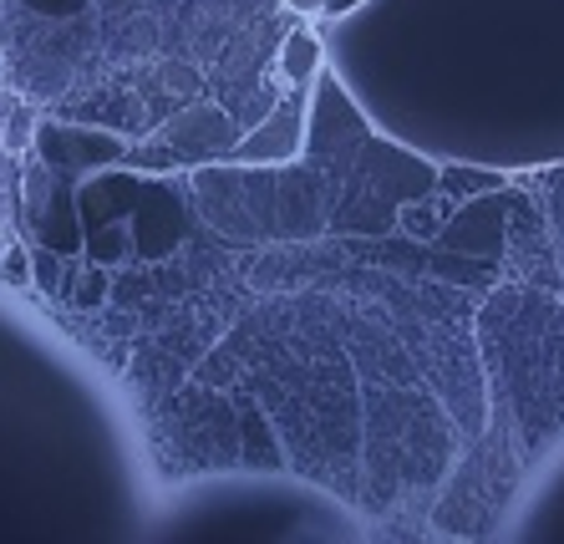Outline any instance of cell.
<instances>
[{"mask_svg":"<svg viewBox=\"0 0 564 544\" xmlns=\"http://www.w3.org/2000/svg\"><path fill=\"white\" fill-rule=\"evenodd\" d=\"M31 275H36V254H31L26 244H11V250L0 254V280H6V285H15V291H26Z\"/></svg>","mask_w":564,"mask_h":544,"instance_id":"obj_4","label":"cell"},{"mask_svg":"<svg viewBox=\"0 0 564 544\" xmlns=\"http://www.w3.org/2000/svg\"><path fill=\"white\" fill-rule=\"evenodd\" d=\"M285 6L301 15H346V11H356L361 0H285Z\"/></svg>","mask_w":564,"mask_h":544,"instance_id":"obj_5","label":"cell"},{"mask_svg":"<svg viewBox=\"0 0 564 544\" xmlns=\"http://www.w3.org/2000/svg\"><path fill=\"white\" fill-rule=\"evenodd\" d=\"M321 72H326V41L311 26H295L280 41V77H285V87H315Z\"/></svg>","mask_w":564,"mask_h":544,"instance_id":"obj_2","label":"cell"},{"mask_svg":"<svg viewBox=\"0 0 564 544\" xmlns=\"http://www.w3.org/2000/svg\"><path fill=\"white\" fill-rule=\"evenodd\" d=\"M311 143V87H290L270 118L235 143V163H290Z\"/></svg>","mask_w":564,"mask_h":544,"instance_id":"obj_1","label":"cell"},{"mask_svg":"<svg viewBox=\"0 0 564 544\" xmlns=\"http://www.w3.org/2000/svg\"><path fill=\"white\" fill-rule=\"evenodd\" d=\"M107 11H132V6H138V0H102Z\"/></svg>","mask_w":564,"mask_h":544,"instance_id":"obj_7","label":"cell"},{"mask_svg":"<svg viewBox=\"0 0 564 544\" xmlns=\"http://www.w3.org/2000/svg\"><path fill=\"white\" fill-rule=\"evenodd\" d=\"M26 11H36V15H52V21H62V15H77L87 0H21Z\"/></svg>","mask_w":564,"mask_h":544,"instance_id":"obj_6","label":"cell"},{"mask_svg":"<svg viewBox=\"0 0 564 544\" xmlns=\"http://www.w3.org/2000/svg\"><path fill=\"white\" fill-rule=\"evenodd\" d=\"M31 138H36V112H31L26 102H15L11 107V122H6V133H0V143H6V153L11 159H21L31 148Z\"/></svg>","mask_w":564,"mask_h":544,"instance_id":"obj_3","label":"cell"}]
</instances>
